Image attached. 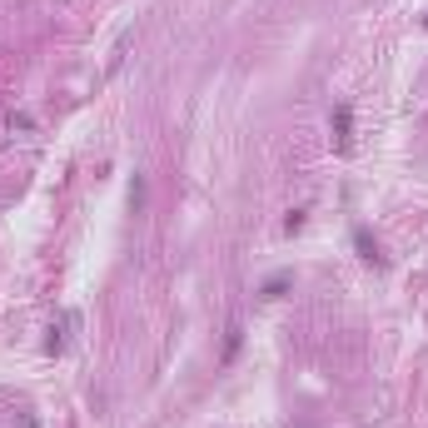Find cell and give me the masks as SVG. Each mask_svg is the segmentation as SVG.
Instances as JSON below:
<instances>
[{
    "instance_id": "1",
    "label": "cell",
    "mask_w": 428,
    "mask_h": 428,
    "mask_svg": "<svg viewBox=\"0 0 428 428\" xmlns=\"http://www.w3.org/2000/svg\"><path fill=\"white\" fill-rule=\"evenodd\" d=\"M329 130H334V149L349 154V149H354V110H349V105H339V110H334Z\"/></svg>"
},
{
    "instance_id": "4",
    "label": "cell",
    "mask_w": 428,
    "mask_h": 428,
    "mask_svg": "<svg viewBox=\"0 0 428 428\" xmlns=\"http://www.w3.org/2000/svg\"><path fill=\"white\" fill-rule=\"evenodd\" d=\"M284 284H289V279H284V274H274L269 284H264V299H279V294H284Z\"/></svg>"
},
{
    "instance_id": "3",
    "label": "cell",
    "mask_w": 428,
    "mask_h": 428,
    "mask_svg": "<svg viewBox=\"0 0 428 428\" xmlns=\"http://www.w3.org/2000/svg\"><path fill=\"white\" fill-rule=\"evenodd\" d=\"M130 204H135V214L145 209V180H140V175H135V185H130Z\"/></svg>"
},
{
    "instance_id": "2",
    "label": "cell",
    "mask_w": 428,
    "mask_h": 428,
    "mask_svg": "<svg viewBox=\"0 0 428 428\" xmlns=\"http://www.w3.org/2000/svg\"><path fill=\"white\" fill-rule=\"evenodd\" d=\"M80 324V314H60L55 324H50V339H45V349L50 354H65V344H70V329Z\"/></svg>"
}]
</instances>
